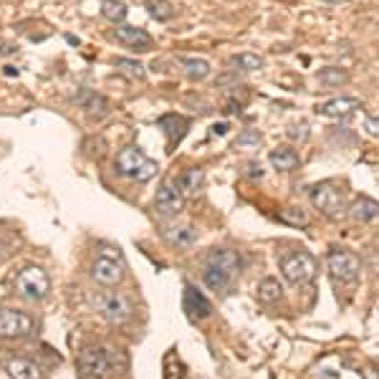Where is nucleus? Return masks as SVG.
Returning a JSON list of instances; mask_svg holds the SVG:
<instances>
[{
  "instance_id": "f257e3e1",
  "label": "nucleus",
  "mask_w": 379,
  "mask_h": 379,
  "mask_svg": "<svg viewBox=\"0 0 379 379\" xmlns=\"http://www.w3.org/2000/svg\"><path fill=\"white\" fill-rule=\"evenodd\" d=\"M114 167H117V172L124 174V177H132L137 182H147L152 180L154 174H157V162H152L142 152L140 147H124L119 154H117V160H114Z\"/></svg>"
},
{
  "instance_id": "f03ea898",
  "label": "nucleus",
  "mask_w": 379,
  "mask_h": 379,
  "mask_svg": "<svg viewBox=\"0 0 379 379\" xmlns=\"http://www.w3.org/2000/svg\"><path fill=\"white\" fill-rule=\"evenodd\" d=\"M319 271V263L309 251H296L281 260V273L291 286H306Z\"/></svg>"
},
{
  "instance_id": "7ed1b4c3",
  "label": "nucleus",
  "mask_w": 379,
  "mask_h": 379,
  "mask_svg": "<svg viewBox=\"0 0 379 379\" xmlns=\"http://www.w3.org/2000/svg\"><path fill=\"white\" fill-rule=\"evenodd\" d=\"M79 369L87 379H104L117 369V357L109 349H84L79 357Z\"/></svg>"
},
{
  "instance_id": "20e7f679",
  "label": "nucleus",
  "mask_w": 379,
  "mask_h": 379,
  "mask_svg": "<svg viewBox=\"0 0 379 379\" xmlns=\"http://www.w3.org/2000/svg\"><path fill=\"white\" fill-rule=\"evenodd\" d=\"M311 205L326 218H339L344 213V193L332 182H321L311 190Z\"/></svg>"
},
{
  "instance_id": "39448f33",
  "label": "nucleus",
  "mask_w": 379,
  "mask_h": 379,
  "mask_svg": "<svg viewBox=\"0 0 379 379\" xmlns=\"http://www.w3.org/2000/svg\"><path fill=\"white\" fill-rule=\"evenodd\" d=\"M326 266H329V271H332V276L336 281H341V283H352V281H357V276H359L362 271V260L357 253L352 251H332L329 255H326Z\"/></svg>"
},
{
  "instance_id": "423d86ee",
  "label": "nucleus",
  "mask_w": 379,
  "mask_h": 379,
  "mask_svg": "<svg viewBox=\"0 0 379 379\" xmlns=\"http://www.w3.org/2000/svg\"><path fill=\"white\" fill-rule=\"evenodd\" d=\"M15 288H18L26 299H43L51 291V281H48V273L38 266H28L18 273L15 278Z\"/></svg>"
},
{
  "instance_id": "0eeeda50",
  "label": "nucleus",
  "mask_w": 379,
  "mask_h": 379,
  "mask_svg": "<svg viewBox=\"0 0 379 379\" xmlns=\"http://www.w3.org/2000/svg\"><path fill=\"white\" fill-rule=\"evenodd\" d=\"M34 329V319L15 309H0V336L3 339H20Z\"/></svg>"
},
{
  "instance_id": "6e6552de",
  "label": "nucleus",
  "mask_w": 379,
  "mask_h": 379,
  "mask_svg": "<svg viewBox=\"0 0 379 379\" xmlns=\"http://www.w3.org/2000/svg\"><path fill=\"white\" fill-rule=\"evenodd\" d=\"M99 311L112 324H124L132 316V304L121 293H104L99 299Z\"/></svg>"
},
{
  "instance_id": "1a4fd4ad",
  "label": "nucleus",
  "mask_w": 379,
  "mask_h": 379,
  "mask_svg": "<svg viewBox=\"0 0 379 379\" xmlns=\"http://www.w3.org/2000/svg\"><path fill=\"white\" fill-rule=\"evenodd\" d=\"M91 276L96 283L101 286H117L121 278H124V266H121V258H107V255H99L94 260Z\"/></svg>"
},
{
  "instance_id": "9d476101",
  "label": "nucleus",
  "mask_w": 379,
  "mask_h": 379,
  "mask_svg": "<svg viewBox=\"0 0 379 379\" xmlns=\"http://www.w3.org/2000/svg\"><path fill=\"white\" fill-rule=\"evenodd\" d=\"M114 38L119 40L124 48H129V51H140V54L152 51V46H154L152 36L137 26H119L114 31Z\"/></svg>"
},
{
  "instance_id": "9b49d317",
  "label": "nucleus",
  "mask_w": 379,
  "mask_h": 379,
  "mask_svg": "<svg viewBox=\"0 0 379 379\" xmlns=\"http://www.w3.org/2000/svg\"><path fill=\"white\" fill-rule=\"evenodd\" d=\"M154 207H157L162 215H180L182 210H185V195H182V190H177L172 182H165V185L157 190V195H154Z\"/></svg>"
},
{
  "instance_id": "f8f14e48",
  "label": "nucleus",
  "mask_w": 379,
  "mask_h": 379,
  "mask_svg": "<svg viewBox=\"0 0 379 379\" xmlns=\"http://www.w3.org/2000/svg\"><path fill=\"white\" fill-rule=\"evenodd\" d=\"M182 306H185V311L190 313L193 319H207V316L213 313V304H210L198 288L190 286V283L185 286V301H182Z\"/></svg>"
},
{
  "instance_id": "ddd939ff",
  "label": "nucleus",
  "mask_w": 379,
  "mask_h": 379,
  "mask_svg": "<svg viewBox=\"0 0 379 379\" xmlns=\"http://www.w3.org/2000/svg\"><path fill=\"white\" fill-rule=\"evenodd\" d=\"M354 109H362L359 99H354V96H339V99H329V101H324V104H319L316 112L324 114V117L341 119V117H349Z\"/></svg>"
},
{
  "instance_id": "4468645a",
  "label": "nucleus",
  "mask_w": 379,
  "mask_h": 379,
  "mask_svg": "<svg viewBox=\"0 0 379 379\" xmlns=\"http://www.w3.org/2000/svg\"><path fill=\"white\" fill-rule=\"evenodd\" d=\"M76 104L81 109H87L89 117H104V114H109V101L101 94L91 91V89H81L76 94Z\"/></svg>"
},
{
  "instance_id": "2eb2a0df",
  "label": "nucleus",
  "mask_w": 379,
  "mask_h": 379,
  "mask_svg": "<svg viewBox=\"0 0 379 379\" xmlns=\"http://www.w3.org/2000/svg\"><path fill=\"white\" fill-rule=\"evenodd\" d=\"M233 276L235 273L218 266V263H210V260L205 263V271H202V281H205V286L210 288V291H223V288H228V283L233 281Z\"/></svg>"
},
{
  "instance_id": "dca6fc26",
  "label": "nucleus",
  "mask_w": 379,
  "mask_h": 379,
  "mask_svg": "<svg viewBox=\"0 0 379 379\" xmlns=\"http://www.w3.org/2000/svg\"><path fill=\"white\" fill-rule=\"evenodd\" d=\"M162 238L174 248H187L198 240V230L193 225H167L162 230Z\"/></svg>"
},
{
  "instance_id": "f3484780",
  "label": "nucleus",
  "mask_w": 379,
  "mask_h": 379,
  "mask_svg": "<svg viewBox=\"0 0 379 379\" xmlns=\"http://www.w3.org/2000/svg\"><path fill=\"white\" fill-rule=\"evenodd\" d=\"M349 215H352L354 223H374V220H379V202L372 198L354 200V205L349 207Z\"/></svg>"
},
{
  "instance_id": "a211bd4d",
  "label": "nucleus",
  "mask_w": 379,
  "mask_h": 379,
  "mask_svg": "<svg viewBox=\"0 0 379 379\" xmlns=\"http://www.w3.org/2000/svg\"><path fill=\"white\" fill-rule=\"evenodd\" d=\"M160 126L165 129L170 144H174V142H180L182 137H185L187 119H185V117H180V114H165V117L160 119Z\"/></svg>"
},
{
  "instance_id": "6ab92c4d",
  "label": "nucleus",
  "mask_w": 379,
  "mask_h": 379,
  "mask_svg": "<svg viewBox=\"0 0 379 379\" xmlns=\"http://www.w3.org/2000/svg\"><path fill=\"white\" fill-rule=\"evenodd\" d=\"M268 160H271V165L276 167L278 172H291V170L299 167V154L293 152L291 147H278V149H273V152L268 154Z\"/></svg>"
},
{
  "instance_id": "aec40b11",
  "label": "nucleus",
  "mask_w": 379,
  "mask_h": 379,
  "mask_svg": "<svg viewBox=\"0 0 379 379\" xmlns=\"http://www.w3.org/2000/svg\"><path fill=\"white\" fill-rule=\"evenodd\" d=\"M8 374L13 379H43L40 369L34 364V362H26V359H10L8 362Z\"/></svg>"
},
{
  "instance_id": "412c9836",
  "label": "nucleus",
  "mask_w": 379,
  "mask_h": 379,
  "mask_svg": "<svg viewBox=\"0 0 379 379\" xmlns=\"http://www.w3.org/2000/svg\"><path fill=\"white\" fill-rule=\"evenodd\" d=\"M255 296H258L260 304H276L283 296V286L276 278H263L255 288Z\"/></svg>"
},
{
  "instance_id": "4be33fe9",
  "label": "nucleus",
  "mask_w": 379,
  "mask_h": 379,
  "mask_svg": "<svg viewBox=\"0 0 379 379\" xmlns=\"http://www.w3.org/2000/svg\"><path fill=\"white\" fill-rule=\"evenodd\" d=\"M144 8L154 20H172L177 15V8H172L170 0H144Z\"/></svg>"
},
{
  "instance_id": "5701e85b",
  "label": "nucleus",
  "mask_w": 379,
  "mask_h": 379,
  "mask_svg": "<svg viewBox=\"0 0 379 379\" xmlns=\"http://www.w3.org/2000/svg\"><path fill=\"white\" fill-rule=\"evenodd\" d=\"M182 68H185V76L193 81H202L210 76V64L205 59H180Z\"/></svg>"
},
{
  "instance_id": "b1692460",
  "label": "nucleus",
  "mask_w": 379,
  "mask_h": 379,
  "mask_svg": "<svg viewBox=\"0 0 379 379\" xmlns=\"http://www.w3.org/2000/svg\"><path fill=\"white\" fill-rule=\"evenodd\" d=\"M349 79H352L349 71L339 66H326L319 71V81L324 87H344V84H349Z\"/></svg>"
},
{
  "instance_id": "393cba45",
  "label": "nucleus",
  "mask_w": 379,
  "mask_h": 379,
  "mask_svg": "<svg viewBox=\"0 0 379 379\" xmlns=\"http://www.w3.org/2000/svg\"><path fill=\"white\" fill-rule=\"evenodd\" d=\"M230 66L235 68V71H258V68H263V59L255 54H238V56H230Z\"/></svg>"
},
{
  "instance_id": "a878e982",
  "label": "nucleus",
  "mask_w": 379,
  "mask_h": 379,
  "mask_svg": "<svg viewBox=\"0 0 379 379\" xmlns=\"http://www.w3.org/2000/svg\"><path fill=\"white\" fill-rule=\"evenodd\" d=\"M126 13H129V8L121 0H104L101 3V15L107 20H112V23H121L126 18Z\"/></svg>"
},
{
  "instance_id": "bb28decb",
  "label": "nucleus",
  "mask_w": 379,
  "mask_h": 379,
  "mask_svg": "<svg viewBox=\"0 0 379 379\" xmlns=\"http://www.w3.org/2000/svg\"><path fill=\"white\" fill-rule=\"evenodd\" d=\"M200 185H202V170H195V167L193 170H185V172L180 174V180H177V187L187 195L198 193Z\"/></svg>"
},
{
  "instance_id": "cd10ccee",
  "label": "nucleus",
  "mask_w": 379,
  "mask_h": 379,
  "mask_svg": "<svg viewBox=\"0 0 379 379\" xmlns=\"http://www.w3.org/2000/svg\"><path fill=\"white\" fill-rule=\"evenodd\" d=\"M114 66H117V71H121L124 76H129V79H144V66L137 64V61H132V59H117L114 61Z\"/></svg>"
},
{
  "instance_id": "c85d7f7f",
  "label": "nucleus",
  "mask_w": 379,
  "mask_h": 379,
  "mask_svg": "<svg viewBox=\"0 0 379 379\" xmlns=\"http://www.w3.org/2000/svg\"><path fill=\"white\" fill-rule=\"evenodd\" d=\"M278 220H283V223H288V225H296V228L309 225V218H306V213H304L301 207H286V210H281Z\"/></svg>"
},
{
  "instance_id": "c756f323",
  "label": "nucleus",
  "mask_w": 379,
  "mask_h": 379,
  "mask_svg": "<svg viewBox=\"0 0 379 379\" xmlns=\"http://www.w3.org/2000/svg\"><path fill=\"white\" fill-rule=\"evenodd\" d=\"M260 142H263L260 132H255V129H248V132H243L238 140H235V149H258Z\"/></svg>"
},
{
  "instance_id": "7c9ffc66",
  "label": "nucleus",
  "mask_w": 379,
  "mask_h": 379,
  "mask_svg": "<svg viewBox=\"0 0 379 379\" xmlns=\"http://www.w3.org/2000/svg\"><path fill=\"white\" fill-rule=\"evenodd\" d=\"M364 129L372 134V137H379V119H377V117H366V119H364Z\"/></svg>"
},
{
  "instance_id": "2f4dec72",
  "label": "nucleus",
  "mask_w": 379,
  "mask_h": 379,
  "mask_svg": "<svg viewBox=\"0 0 379 379\" xmlns=\"http://www.w3.org/2000/svg\"><path fill=\"white\" fill-rule=\"evenodd\" d=\"M248 170H251V177H263V170H260V165H248Z\"/></svg>"
},
{
  "instance_id": "473e14b6",
  "label": "nucleus",
  "mask_w": 379,
  "mask_h": 379,
  "mask_svg": "<svg viewBox=\"0 0 379 379\" xmlns=\"http://www.w3.org/2000/svg\"><path fill=\"white\" fill-rule=\"evenodd\" d=\"M228 132V124H215L213 126V134H225Z\"/></svg>"
},
{
  "instance_id": "72a5a7b5",
  "label": "nucleus",
  "mask_w": 379,
  "mask_h": 379,
  "mask_svg": "<svg viewBox=\"0 0 379 379\" xmlns=\"http://www.w3.org/2000/svg\"><path fill=\"white\" fill-rule=\"evenodd\" d=\"M13 51H15L13 46H0V56H3V54H13Z\"/></svg>"
},
{
  "instance_id": "f704fd0d",
  "label": "nucleus",
  "mask_w": 379,
  "mask_h": 379,
  "mask_svg": "<svg viewBox=\"0 0 379 379\" xmlns=\"http://www.w3.org/2000/svg\"><path fill=\"white\" fill-rule=\"evenodd\" d=\"M326 3H349V0H326Z\"/></svg>"
}]
</instances>
